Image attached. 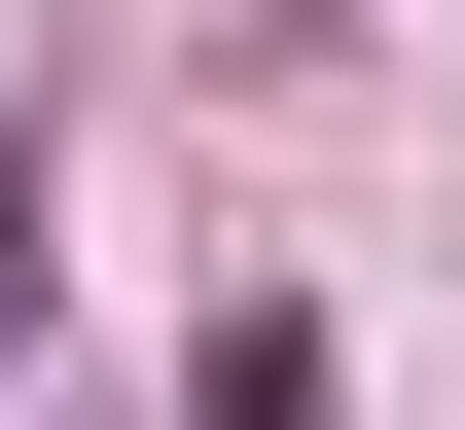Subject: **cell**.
Wrapping results in <instances>:
<instances>
[{
  "instance_id": "1",
  "label": "cell",
  "mask_w": 465,
  "mask_h": 430,
  "mask_svg": "<svg viewBox=\"0 0 465 430\" xmlns=\"http://www.w3.org/2000/svg\"><path fill=\"white\" fill-rule=\"evenodd\" d=\"M0 323H36V215H0Z\"/></svg>"
}]
</instances>
